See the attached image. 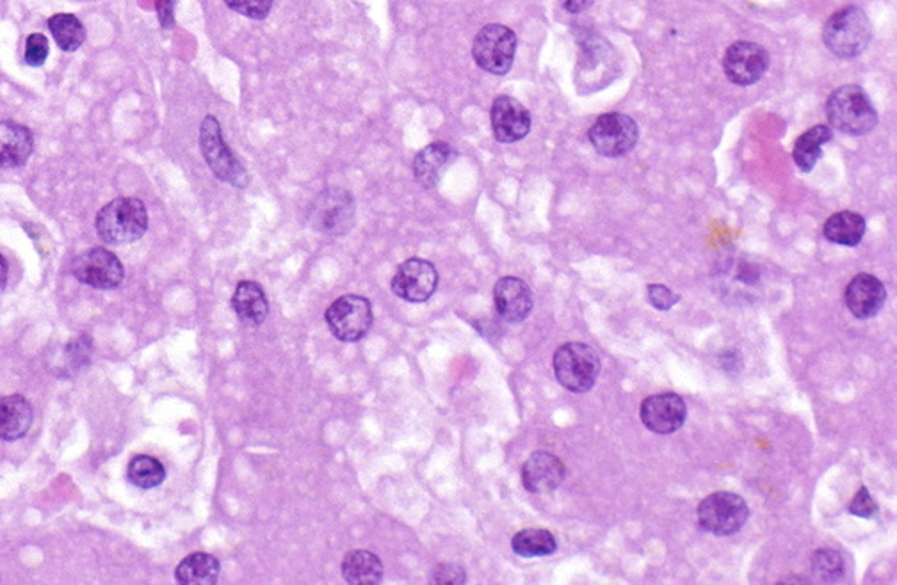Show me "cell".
Returning <instances> with one entry per match:
<instances>
[{"instance_id":"obj_1","label":"cell","mask_w":897,"mask_h":585,"mask_svg":"<svg viewBox=\"0 0 897 585\" xmlns=\"http://www.w3.org/2000/svg\"><path fill=\"white\" fill-rule=\"evenodd\" d=\"M827 118L842 134L865 135L878 125V112L861 86L846 84L827 100Z\"/></svg>"},{"instance_id":"obj_2","label":"cell","mask_w":897,"mask_h":585,"mask_svg":"<svg viewBox=\"0 0 897 585\" xmlns=\"http://www.w3.org/2000/svg\"><path fill=\"white\" fill-rule=\"evenodd\" d=\"M98 238L112 246L140 241L149 230V212L138 198H117L98 212Z\"/></svg>"},{"instance_id":"obj_3","label":"cell","mask_w":897,"mask_h":585,"mask_svg":"<svg viewBox=\"0 0 897 585\" xmlns=\"http://www.w3.org/2000/svg\"><path fill=\"white\" fill-rule=\"evenodd\" d=\"M873 37L871 20L861 8L847 5L828 19L823 29V42L833 56L853 59L861 56Z\"/></svg>"},{"instance_id":"obj_4","label":"cell","mask_w":897,"mask_h":585,"mask_svg":"<svg viewBox=\"0 0 897 585\" xmlns=\"http://www.w3.org/2000/svg\"><path fill=\"white\" fill-rule=\"evenodd\" d=\"M553 367L559 385L573 394H587L600 376V358L595 349L579 342L561 345L554 353Z\"/></svg>"},{"instance_id":"obj_5","label":"cell","mask_w":897,"mask_h":585,"mask_svg":"<svg viewBox=\"0 0 897 585\" xmlns=\"http://www.w3.org/2000/svg\"><path fill=\"white\" fill-rule=\"evenodd\" d=\"M698 526L709 534L734 536L746 526L750 518L748 504L741 495L716 492L703 498L697 509Z\"/></svg>"},{"instance_id":"obj_6","label":"cell","mask_w":897,"mask_h":585,"mask_svg":"<svg viewBox=\"0 0 897 585\" xmlns=\"http://www.w3.org/2000/svg\"><path fill=\"white\" fill-rule=\"evenodd\" d=\"M200 150L205 163L210 167V172L215 173L216 178L239 189L248 186L250 178L247 169L232 154V150L228 148L221 125L215 117H207L201 121Z\"/></svg>"},{"instance_id":"obj_7","label":"cell","mask_w":897,"mask_h":585,"mask_svg":"<svg viewBox=\"0 0 897 585\" xmlns=\"http://www.w3.org/2000/svg\"><path fill=\"white\" fill-rule=\"evenodd\" d=\"M325 321L331 334L346 344H357L368 336L372 328V307L363 296H342L331 302L325 313Z\"/></svg>"},{"instance_id":"obj_8","label":"cell","mask_w":897,"mask_h":585,"mask_svg":"<svg viewBox=\"0 0 897 585\" xmlns=\"http://www.w3.org/2000/svg\"><path fill=\"white\" fill-rule=\"evenodd\" d=\"M516 54V34L501 24L484 25L472 43V57L481 70L506 75Z\"/></svg>"},{"instance_id":"obj_9","label":"cell","mask_w":897,"mask_h":585,"mask_svg":"<svg viewBox=\"0 0 897 585\" xmlns=\"http://www.w3.org/2000/svg\"><path fill=\"white\" fill-rule=\"evenodd\" d=\"M310 224L317 232L339 238L351 230L357 218V203L351 192L344 189H326L308 210Z\"/></svg>"},{"instance_id":"obj_10","label":"cell","mask_w":897,"mask_h":585,"mask_svg":"<svg viewBox=\"0 0 897 585\" xmlns=\"http://www.w3.org/2000/svg\"><path fill=\"white\" fill-rule=\"evenodd\" d=\"M590 141L593 148L604 157L616 158L633 152L639 140L636 121L627 114L608 112L591 125Z\"/></svg>"},{"instance_id":"obj_11","label":"cell","mask_w":897,"mask_h":585,"mask_svg":"<svg viewBox=\"0 0 897 585\" xmlns=\"http://www.w3.org/2000/svg\"><path fill=\"white\" fill-rule=\"evenodd\" d=\"M72 275L79 279L80 284L100 290H111L120 287L125 278V271L114 253L106 247H91L75 258Z\"/></svg>"},{"instance_id":"obj_12","label":"cell","mask_w":897,"mask_h":585,"mask_svg":"<svg viewBox=\"0 0 897 585\" xmlns=\"http://www.w3.org/2000/svg\"><path fill=\"white\" fill-rule=\"evenodd\" d=\"M391 287L403 301L426 302L437 292V267L424 258H409L395 271Z\"/></svg>"},{"instance_id":"obj_13","label":"cell","mask_w":897,"mask_h":585,"mask_svg":"<svg viewBox=\"0 0 897 585\" xmlns=\"http://www.w3.org/2000/svg\"><path fill=\"white\" fill-rule=\"evenodd\" d=\"M769 54L754 42H735L726 48L723 70L726 79L737 86H752L766 75Z\"/></svg>"},{"instance_id":"obj_14","label":"cell","mask_w":897,"mask_h":585,"mask_svg":"<svg viewBox=\"0 0 897 585\" xmlns=\"http://www.w3.org/2000/svg\"><path fill=\"white\" fill-rule=\"evenodd\" d=\"M639 418L648 431L656 434H674L686 423L688 406L680 395L671 391L650 395L643 400Z\"/></svg>"},{"instance_id":"obj_15","label":"cell","mask_w":897,"mask_h":585,"mask_svg":"<svg viewBox=\"0 0 897 585\" xmlns=\"http://www.w3.org/2000/svg\"><path fill=\"white\" fill-rule=\"evenodd\" d=\"M567 477V466L553 452L530 454L522 466V484L535 495H549L561 486Z\"/></svg>"},{"instance_id":"obj_16","label":"cell","mask_w":897,"mask_h":585,"mask_svg":"<svg viewBox=\"0 0 897 585\" xmlns=\"http://www.w3.org/2000/svg\"><path fill=\"white\" fill-rule=\"evenodd\" d=\"M490 118L493 135L499 143H516L530 132V112L518 100L507 95H501L493 100Z\"/></svg>"},{"instance_id":"obj_17","label":"cell","mask_w":897,"mask_h":585,"mask_svg":"<svg viewBox=\"0 0 897 585\" xmlns=\"http://www.w3.org/2000/svg\"><path fill=\"white\" fill-rule=\"evenodd\" d=\"M493 301H495L499 316L510 324L526 321L535 307V298H533L529 285L515 276L499 279L493 288Z\"/></svg>"},{"instance_id":"obj_18","label":"cell","mask_w":897,"mask_h":585,"mask_svg":"<svg viewBox=\"0 0 897 585\" xmlns=\"http://www.w3.org/2000/svg\"><path fill=\"white\" fill-rule=\"evenodd\" d=\"M847 310L856 317V319H873L878 316L882 308L885 307L887 301V288L873 275H858L851 279L846 287Z\"/></svg>"},{"instance_id":"obj_19","label":"cell","mask_w":897,"mask_h":585,"mask_svg":"<svg viewBox=\"0 0 897 585\" xmlns=\"http://www.w3.org/2000/svg\"><path fill=\"white\" fill-rule=\"evenodd\" d=\"M33 134L17 121H0V167H22L33 154Z\"/></svg>"},{"instance_id":"obj_20","label":"cell","mask_w":897,"mask_h":585,"mask_svg":"<svg viewBox=\"0 0 897 585\" xmlns=\"http://www.w3.org/2000/svg\"><path fill=\"white\" fill-rule=\"evenodd\" d=\"M232 308L242 324L259 328L267 319L270 301L261 285L255 282H239L232 296Z\"/></svg>"},{"instance_id":"obj_21","label":"cell","mask_w":897,"mask_h":585,"mask_svg":"<svg viewBox=\"0 0 897 585\" xmlns=\"http://www.w3.org/2000/svg\"><path fill=\"white\" fill-rule=\"evenodd\" d=\"M33 408L24 395H8L0 399V440L17 442L33 426Z\"/></svg>"},{"instance_id":"obj_22","label":"cell","mask_w":897,"mask_h":585,"mask_svg":"<svg viewBox=\"0 0 897 585\" xmlns=\"http://www.w3.org/2000/svg\"><path fill=\"white\" fill-rule=\"evenodd\" d=\"M455 157L456 150L451 144L442 143V141L428 144L414 158L415 180L419 181L424 189H433L442 177L444 169L452 163Z\"/></svg>"},{"instance_id":"obj_23","label":"cell","mask_w":897,"mask_h":585,"mask_svg":"<svg viewBox=\"0 0 897 585\" xmlns=\"http://www.w3.org/2000/svg\"><path fill=\"white\" fill-rule=\"evenodd\" d=\"M340 573L351 585H376L383 581V562L376 553L368 550H351L340 564Z\"/></svg>"},{"instance_id":"obj_24","label":"cell","mask_w":897,"mask_h":585,"mask_svg":"<svg viewBox=\"0 0 897 585\" xmlns=\"http://www.w3.org/2000/svg\"><path fill=\"white\" fill-rule=\"evenodd\" d=\"M865 219L851 210H841L830 216L824 223L823 233L828 241L839 246L855 247L865 235Z\"/></svg>"},{"instance_id":"obj_25","label":"cell","mask_w":897,"mask_h":585,"mask_svg":"<svg viewBox=\"0 0 897 585\" xmlns=\"http://www.w3.org/2000/svg\"><path fill=\"white\" fill-rule=\"evenodd\" d=\"M221 573V564L210 553L196 552L187 555L177 566L175 578L178 584H216Z\"/></svg>"},{"instance_id":"obj_26","label":"cell","mask_w":897,"mask_h":585,"mask_svg":"<svg viewBox=\"0 0 897 585\" xmlns=\"http://www.w3.org/2000/svg\"><path fill=\"white\" fill-rule=\"evenodd\" d=\"M833 140L832 126L816 125L796 140L792 157L801 172L810 173L823 155V146Z\"/></svg>"},{"instance_id":"obj_27","label":"cell","mask_w":897,"mask_h":585,"mask_svg":"<svg viewBox=\"0 0 897 585\" xmlns=\"http://www.w3.org/2000/svg\"><path fill=\"white\" fill-rule=\"evenodd\" d=\"M512 550L518 558H547L558 550V541L549 530L526 529L513 536Z\"/></svg>"},{"instance_id":"obj_28","label":"cell","mask_w":897,"mask_h":585,"mask_svg":"<svg viewBox=\"0 0 897 585\" xmlns=\"http://www.w3.org/2000/svg\"><path fill=\"white\" fill-rule=\"evenodd\" d=\"M48 29L57 42V47L65 52L79 51L86 42V29L75 14L57 13L48 19Z\"/></svg>"},{"instance_id":"obj_29","label":"cell","mask_w":897,"mask_h":585,"mask_svg":"<svg viewBox=\"0 0 897 585\" xmlns=\"http://www.w3.org/2000/svg\"><path fill=\"white\" fill-rule=\"evenodd\" d=\"M127 477L134 484L135 488L154 489L164 483L166 468L157 457L138 454L132 457L131 463L127 466Z\"/></svg>"},{"instance_id":"obj_30","label":"cell","mask_w":897,"mask_h":585,"mask_svg":"<svg viewBox=\"0 0 897 585\" xmlns=\"http://www.w3.org/2000/svg\"><path fill=\"white\" fill-rule=\"evenodd\" d=\"M810 567H812L813 578L827 582V584L839 582L844 576V559L838 550L821 549L813 552Z\"/></svg>"},{"instance_id":"obj_31","label":"cell","mask_w":897,"mask_h":585,"mask_svg":"<svg viewBox=\"0 0 897 585\" xmlns=\"http://www.w3.org/2000/svg\"><path fill=\"white\" fill-rule=\"evenodd\" d=\"M230 10L252 20H264L271 13L275 0H225Z\"/></svg>"},{"instance_id":"obj_32","label":"cell","mask_w":897,"mask_h":585,"mask_svg":"<svg viewBox=\"0 0 897 585\" xmlns=\"http://www.w3.org/2000/svg\"><path fill=\"white\" fill-rule=\"evenodd\" d=\"M48 40L47 37L43 36V34L34 33L28 37V42H25V63L29 66H37L45 65V60L48 57Z\"/></svg>"},{"instance_id":"obj_33","label":"cell","mask_w":897,"mask_h":585,"mask_svg":"<svg viewBox=\"0 0 897 585\" xmlns=\"http://www.w3.org/2000/svg\"><path fill=\"white\" fill-rule=\"evenodd\" d=\"M646 298L652 307L660 311H668L680 301L679 294H675L670 288L660 284H652L646 288Z\"/></svg>"},{"instance_id":"obj_34","label":"cell","mask_w":897,"mask_h":585,"mask_svg":"<svg viewBox=\"0 0 897 585\" xmlns=\"http://www.w3.org/2000/svg\"><path fill=\"white\" fill-rule=\"evenodd\" d=\"M433 584L460 585L466 584L467 573L458 564H442L433 570Z\"/></svg>"},{"instance_id":"obj_35","label":"cell","mask_w":897,"mask_h":585,"mask_svg":"<svg viewBox=\"0 0 897 585\" xmlns=\"http://www.w3.org/2000/svg\"><path fill=\"white\" fill-rule=\"evenodd\" d=\"M850 512L858 518H873L878 512V504L874 500L869 489L861 488L850 504Z\"/></svg>"},{"instance_id":"obj_36","label":"cell","mask_w":897,"mask_h":585,"mask_svg":"<svg viewBox=\"0 0 897 585\" xmlns=\"http://www.w3.org/2000/svg\"><path fill=\"white\" fill-rule=\"evenodd\" d=\"M155 10L163 29H172L175 25V0H157Z\"/></svg>"},{"instance_id":"obj_37","label":"cell","mask_w":897,"mask_h":585,"mask_svg":"<svg viewBox=\"0 0 897 585\" xmlns=\"http://www.w3.org/2000/svg\"><path fill=\"white\" fill-rule=\"evenodd\" d=\"M595 0H559L562 10L568 13H582V11L590 10Z\"/></svg>"},{"instance_id":"obj_38","label":"cell","mask_w":897,"mask_h":585,"mask_svg":"<svg viewBox=\"0 0 897 585\" xmlns=\"http://www.w3.org/2000/svg\"><path fill=\"white\" fill-rule=\"evenodd\" d=\"M8 278H10V265H8L6 256L0 255V292H2L6 285H8Z\"/></svg>"}]
</instances>
